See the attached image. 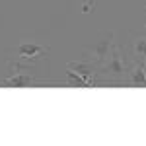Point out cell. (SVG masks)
<instances>
[{
    "label": "cell",
    "mask_w": 146,
    "mask_h": 146,
    "mask_svg": "<svg viewBox=\"0 0 146 146\" xmlns=\"http://www.w3.org/2000/svg\"><path fill=\"white\" fill-rule=\"evenodd\" d=\"M129 66H131V60L123 56L121 45L113 43L107 58L103 60V64L100 66V76H103V78H107V80H115V82H125Z\"/></svg>",
    "instance_id": "6da1fadb"
},
{
    "label": "cell",
    "mask_w": 146,
    "mask_h": 146,
    "mask_svg": "<svg viewBox=\"0 0 146 146\" xmlns=\"http://www.w3.org/2000/svg\"><path fill=\"white\" fill-rule=\"evenodd\" d=\"M49 51H51L49 45H41V43H35V41H22L12 51V55L22 62H35L39 58H43Z\"/></svg>",
    "instance_id": "7a4b0ae2"
},
{
    "label": "cell",
    "mask_w": 146,
    "mask_h": 146,
    "mask_svg": "<svg viewBox=\"0 0 146 146\" xmlns=\"http://www.w3.org/2000/svg\"><path fill=\"white\" fill-rule=\"evenodd\" d=\"M113 43H115V33H109L107 37H103L101 41H98V43H94V45H90V47H86V51H84L86 60H90V62H94V64L101 66L103 60L107 58V55H109Z\"/></svg>",
    "instance_id": "3957f363"
},
{
    "label": "cell",
    "mask_w": 146,
    "mask_h": 146,
    "mask_svg": "<svg viewBox=\"0 0 146 146\" xmlns=\"http://www.w3.org/2000/svg\"><path fill=\"white\" fill-rule=\"evenodd\" d=\"M125 84L131 88H146V62L144 60H131Z\"/></svg>",
    "instance_id": "277c9868"
},
{
    "label": "cell",
    "mask_w": 146,
    "mask_h": 146,
    "mask_svg": "<svg viewBox=\"0 0 146 146\" xmlns=\"http://www.w3.org/2000/svg\"><path fill=\"white\" fill-rule=\"evenodd\" d=\"M66 68L74 70L76 74H80L82 78H86L88 82H92L96 86V78L100 76V66L98 64H94L90 60H72V62L66 64Z\"/></svg>",
    "instance_id": "5b68a950"
},
{
    "label": "cell",
    "mask_w": 146,
    "mask_h": 146,
    "mask_svg": "<svg viewBox=\"0 0 146 146\" xmlns=\"http://www.w3.org/2000/svg\"><path fill=\"white\" fill-rule=\"evenodd\" d=\"M129 60H144L146 62V35H135L127 45Z\"/></svg>",
    "instance_id": "8992f818"
},
{
    "label": "cell",
    "mask_w": 146,
    "mask_h": 146,
    "mask_svg": "<svg viewBox=\"0 0 146 146\" xmlns=\"http://www.w3.org/2000/svg\"><path fill=\"white\" fill-rule=\"evenodd\" d=\"M33 82H35V78H33V74H31V70H29V72H16V74H10L2 84H4L6 88H27V86H31Z\"/></svg>",
    "instance_id": "52a82bcc"
},
{
    "label": "cell",
    "mask_w": 146,
    "mask_h": 146,
    "mask_svg": "<svg viewBox=\"0 0 146 146\" xmlns=\"http://www.w3.org/2000/svg\"><path fill=\"white\" fill-rule=\"evenodd\" d=\"M66 86L68 88H94V84L92 82H88L86 78H82L80 74H76L74 70H70V68H66Z\"/></svg>",
    "instance_id": "ba28073f"
},
{
    "label": "cell",
    "mask_w": 146,
    "mask_h": 146,
    "mask_svg": "<svg viewBox=\"0 0 146 146\" xmlns=\"http://www.w3.org/2000/svg\"><path fill=\"white\" fill-rule=\"evenodd\" d=\"M94 6H96V0H86V2L82 4V12H84V14H90Z\"/></svg>",
    "instance_id": "9c48e42d"
},
{
    "label": "cell",
    "mask_w": 146,
    "mask_h": 146,
    "mask_svg": "<svg viewBox=\"0 0 146 146\" xmlns=\"http://www.w3.org/2000/svg\"><path fill=\"white\" fill-rule=\"evenodd\" d=\"M144 27H146V25H144Z\"/></svg>",
    "instance_id": "30bf717a"
}]
</instances>
